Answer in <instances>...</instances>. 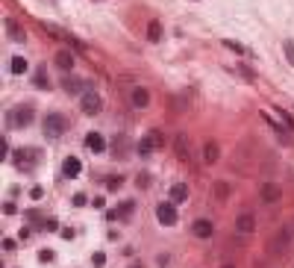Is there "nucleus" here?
Instances as JSON below:
<instances>
[{"label": "nucleus", "mask_w": 294, "mask_h": 268, "mask_svg": "<svg viewBox=\"0 0 294 268\" xmlns=\"http://www.w3.org/2000/svg\"><path fill=\"white\" fill-rule=\"evenodd\" d=\"M62 86H65V91H68V94H77L82 83H80V80H74V77H65V83H62Z\"/></svg>", "instance_id": "obj_21"}, {"label": "nucleus", "mask_w": 294, "mask_h": 268, "mask_svg": "<svg viewBox=\"0 0 294 268\" xmlns=\"http://www.w3.org/2000/svg\"><path fill=\"white\" fill-rule=\"evenodd\" d=\"M283 50H286L289 65H294V41H292V38H286V41H283Z\"/></svg>", "instance_id": "obj_24"}, {"label": "nucleus", "mask_w": 294, "mask_h": 268, "mask_svg": "<svg viewBox=\"0 0 294 268\" xmlns=\"http://www.w3.org/2000/svg\"><path fill=\"white\" fill-rule=\"evenodd\" d=\"M277 198H280V189H277L274 183H265V186H262V201H268V204H274Z\"/></svg>", "instance_id": "obj_19"}, {"label": "nucleus", "mask_w": 294, "mask_h": 268, "mask_svg": "<svg viewBox=\"0 0 294 268\" xmlns=\"http://www.w3.org/2000/svg\"><path fill=\"white\" fill-rule=\"evenodd\" d=\"M85 148H88L91 153H100V150L106 148V142H103L100 133H88V136H85Z\"/></svg>", "instance_id": "obj_16"}, {"label": "nucleus", "mask_w": 294, "mask_h": 268, "mask_svg": "<svg viewBox=\"0 0 294 268\" xmlns=\"http://www.w3.org/2000/svg\"><path fill=\"white\" fill-rule=\"evenodd\" d=\"M121 186H124V177H121V174H118V177H106V189H109V192H118Z\"/></svg>", "instance_id": "obj_22"}, {"label": "nucleus", "mask_w": 294, "mask_h": 268, "mask_svg": "<svg viewBox=\"0 0 294 268\" xmlns=\"http://www.w3.org/2000/svg\"><path fill=\"white\" fill-rule=\"evenodd\" d=\"M80 171H82V162H80L77 156H68V159L62 162V174H65V177L74 180V177H80Z\"/></svg>", "instance_id": "obj_13"}, {"label": "nucleus", "mask_w": 294, "mask_h": 268, "mask_svg": "<svg viewBox=\"0 0 294 268\" xmlns=\"http://www.w3.org/2000/svg\"><path fill=\"white\" fill-rule=\"evenodd\" d=\"M227 47H233V50H236V53H247V50H244V47H241V44H236V41H227Z\"/></svg>", "instance_id": "obj_29"}, {"label": "nucleus", "mask_w": 294, "mask_h": 268, "mask_svg": "<svg viewBox=\"0 0 294 268\" xmlns=\"http://www.w3.org/2000/svg\"><path fill=\"white\" fill-rule=\"evenodd\" d=\"M156 218H159V224L174 227V224H177V207H174V201H162V204L156 207Z\"/></svg>", "instance_id": "obj_5"}, {"label": "nucleus", "mask_w": 294, "mask_h": 268, "mask_svg": "<svg viewBox=\"0 0 294 268\" xmlns=\"http://www.w3.org/2000/svg\"><path fill=\"white\" fill-rule=\"evenodd\" d=\"M65 127H68V121H65L62 112H47L44 115V136L47 139H59L65 133Z\"/></svg>", "instance_id": "obj_2"}, {"label": "nucleus", "mask_w": 294, "mask_h": 268, "mask_svg": "<svg viewBox=\"0 0 294 268\" xmlns=\"http://www.w3.org/2000/svg\"><path fill=\"white\" fill-rule=\"evenodd\" d=\"M133 212H135V201H124L118 209L109 212V221H124V218H130Z\"/></svg>", "instance_id": "obj_11"}, {"label": "nucleus", "mask_w": 294, "mask_h": 268, "mask_svg": "<svg viewBox=\"0 0 294 268\" xmlns=\"http://www.w3.org/2000/svg\"><path fill=\"white\" fill-rule=\"evenodd\" d=\"M236 68H239V71H241V74H244V77H247V80H256V74H253V71H250V68H247V65H236Z\"/></svg>", "instance_id": "obj_27"}, {"label": "nucleus", "mask_w": 294, "mask_h": 268, "mask_svg": "<svg viewBox=\"0 0 294 268\" xmlns=\"http://www.w3.org/2000/svg\"><path fill=\"white\" fill-rule=\"evenodd\" d=\"M227 195H230V186H227L224 180H221V183H215V198H218V201H224Z\"/></svg>", "instance_id": "obj_23"}, {"label": "nucleus", "mask_w": 294, "mask_h": 268, "mask_svg": "<svg viewBox=\"0 0 294 268\" xmlns=\"http://www.w3.org/2000/svg\"><path fill=\"white\" fill-rule=\"evenodd\" d=\"M29 65H27V59L24 56H12V74H24Z\"/></svg>", "instance_id": "obj_20"}, {"label": "nucleus", "mask_w": 294, "mask_h": 268, "mask_svg": "<svg viewBox=\"0 0 294 268\" xmlns=\"http://www.w3.org/2000/svg\"><path fill=\"white\" fill-rule=\"evenodd\" d=\"M130 268H144V266H141V263H133V266H130Z\"/></svg>", "instance_id": "obj_33"}, {"label": "nucleus", "mask_w": 294, "mask_h": 268, "mask_svg": "<svg viewBox=\"0 0 294 268\" xmlns=\"http://www.w3.org/2000/svg\"><path fill=\"white\" fill-rule=\"evenodd\" d=\"M53 260V251H41V263H50Z\"/></svg>", "instance_id": "obj_32"}, {"label": "nucleus", "mask_w": 294, "mask_h": 268, "mask_svg": "<svg viewBox=\"0 0 294 268\" xmlns=\"http://www.w3.org/2000/svg\"><path fill=\"white\" fill-rule=\"evenodd\" d=\"M221 159V148H218V142H206L203 145V162L206 165H215Z\"/></svg>", "instance_id": "obj_12"}, {"label": "nucleus", "mask_w": 294, "mask_h": 268, "mask_svg": "<svg viewBox=\"0 0 294 268\" xmlns=\"http://www.w3.org/2000/svg\"><path fill=\"white\" fill-rule=\"evenodd\" d=\"M162 145H165L162 133H159V130H150V133H147V136H144V139L138 142V156L144 159V156H150V153H153L156 148H162Z\"/></svg>", "instance_id": "obj_3"}, {"label": "nucleus", "mask_w": 294, "mask_h": 268, "mask_svg": "<svg viewBox=\"0 0 294 268\" xmlns=\"http://www.w3.org/2000/svg\"><path fill=\"white\" fill-rule=\"evenodd\" d=\"M280 118H283V124H286V127H294V121H292V115H289V112H283V109H280Z\"/></svg>", "instance_id": "obj_28"}, {"label": "nucleus", "mask_w": 294, "mask_h": 268, "mask_svg": "<svg viewBox=\"0 0 294 268\" xmlns=\"http://www.w3.org/2000/svg\"><path fill=\"white\" fill-rule=\"evenodd\" d=\"M32 118H35V115H32V106H29V103H18V106H12L9 115H6L9 127H29Z\"/></svg>", "instance_id": "obj_1"}, {"label": "nucleus", "mask_w": 294, "mask_h": 268, "mask_svg": "<svg viewBox=\"0 0 294 268\" xmlns=\"http://www.w3.org/2000/svg\"><path fill=\"white\" fill-rule=\"evenodd\" d=\"M91 263H94V266H103V263H106V257H103V254H94V257H91Z\"/></svg>", "instance_id": "obj_30"}, {"label": "nucleus", "mask_w": 294, "mask_h": 268, "mask_svg": "<svg viewBox=\"0 0 294 268\" xmlns=\"http://www.w3.org/2000/svg\"><path fill=\"white\" fill-rule=\"evenodd\" d=\"M147 41H153V44H156V41H162V24H159L156 18L147 24Z\"/></svg>", "instance_id": "obj_17"}, {"label": "nucleus", "mask_w": 294, "mask_h": 268, "mask_svg": "<svg viewBox=\"0 0 294 268\" xmlns=\"http://www.w3.org/2000/svg\"><path fill=\"white\" fill-rule=\"evenodd\" d=\"M80 109H82V115H97L100 112V97L94 91H85L82 100H80Z\"/></svg>", "instance_id": "obj_8"}, {"label": "nucleus", "mask_w": 294, "mask_h": 268, "mask_svg": "<svg viewBox=\"0 0 294 268\" xmlns=\"http://www.w3.org/2000/svg\"><path fill=\"white\" fill-rule=\"evenodd\" d=\"M53 62H56V68H62V71H71V68H74V53H71V50H56Z\"/></svg>", "instance_id": "obj_15"}, {"label": "nucleus", "mask_w": 294, "mask_h": 268, "mask_svg": "<svg viewBox=\"0 0 294 268\" xmlns=\"http://www.w3.org/2000/svg\"><path fill=\"white\" fill-rule=\"evenodd\" d=\"M224 268H236V266H224Z\"/></svg>", "instance_id": "obj_34"}, {"label": "nucleus", "mask_w": 294, "mask_h": 268, "mask_svg": "<svg viewBox=\"0 0 294 268\" xmlns=\"http://www.w3.org/2000/svg\"><path fill=\"white\" fill-rule=\"evenodd\" d=\"M35 86H38V89H44V91L50 89V80H47V74H44V71H38V74H35Z\"/></svg>", "instance_id": "obj_25"}, {"label": "nucleus", "mask_w": 294, "mask_h": 268, "mask_svg": "<svg viewBox=\"0 0 294 268\" xmlns=\"http://www.w3.org/2000/svg\"><path fill=\"white\" fill-rule=\"evenodd\" d=\"M6 35H9V41H15V44H24V41H27V32H24V27H21L15 18H6Z\"/></svg>", "instance_id": "obj_7"}, {"label": "nucleus", "mask_w": 294, "mask_h": 268, "mask_svg": "<svg viewBox=\"0 0 294 268\" xmlns=\"http://www.w3.org/2000/svg\"><path fill=\"white\" fill-rule=\"evenodd\" d=\"M236 230H239V233H253V230H256V215H250V212L239 215V218H236Z\"/></svg>", "instance_id": "obj_14"}, {"label": "nucleus", "mask_w": 294, "mask_h": 268, "mask_svg": "<svg viewBox=\"0 0 294 268\" xmlns=\"http://www.w3.org/2000/svg\"><path fill=\"white\" fill-rule=\"evenodd\" d=\"M135 186H138V189H147V186H150V177H147V174H138V177H135Z\"/></svg>", "instance_id": "obj_26"}, {"label": "nucleus", "mask_w": 294, "mask_h": 268, "mask_svg": "<svg viewBox=\"0 0 294 268\" xmlns=\"http://www.w3.org/2000/svg\"><path fill=\"white\" fill-rule=\"evenodd\" d=\"M174 153H177L180 162H188V159H191V145H188V136H186V133H177V136H174Z\"/></svg>", "instance_id": "obj_6"}, {"label": "nucleus", "mask_w": 294, "mask_h": 268, "mask_svg": "<svg viewBox=\"0 0 294 268\" xmlns=\"http://www.w3.org/2000/svg\"><path fill=\"white\" fill-rule=\"evenodd\" d=\"M171 201L177 204V201H188V186L186 183H174L171 186Z\"/></svg>", "instance_id": "obj_18"}, {"label": "nucleus", "mask_w": 294, "mask_h": 268, "mask_svg": "<svg viewBox=\"0 0 294 268\" xmlns=\"http://www.w3.org/2000/svg\"><path fill=\"white\" fill-rule=\"evenodd\" d=\"M191 233H194L197 239H212V233H215V224H212L209 218H197V221L191 224Z\"/></svg>", "instance_id": "obj_9"}, {"label": "nucleus", "mask_w": 294, "mask_h": 268, "mask_svg": "<svg viewBox=\"0 0 294 268\" xmlns=\"http://www.w3.org/2000/svg\"><path fill=\"white\" fill-rule=\"evenodd\" d=\"M85 204V195H74V207H82Z\"/></svg>", "instance_id": "obj_31"}, {"label": "nucleus", "mask_w": 294, "mask_h": 268, "mask_svg": "<svg viewBox=\"0 0 294 268\" xmlns=\"http://www.w3.org/2000/svg\"><path fill=\"white\" fill-rule=\"evenodd\" d=\"M289 242H292V230H277L274 233V239H271V245H268V254L271 257H280V254H286L289 251Z\"/></svg>", "instance_id": "obj_4"}, {"label": "nucleus", "mask_w": 294, "mask_h": 268, "mask_svg": "<svg viewBox=\"0 0 294 268\" xmlns=\"http://www.w3.org/2000/svg\"><path fill=\"white\" fill-rule=\"evenodd\" d=\"M130 100H133V106H135V109H144V106L150 103V91H147L144 86H135V89L130 91Z\"/></svg>", "instance_id": "obj_10"}]
</instances>
